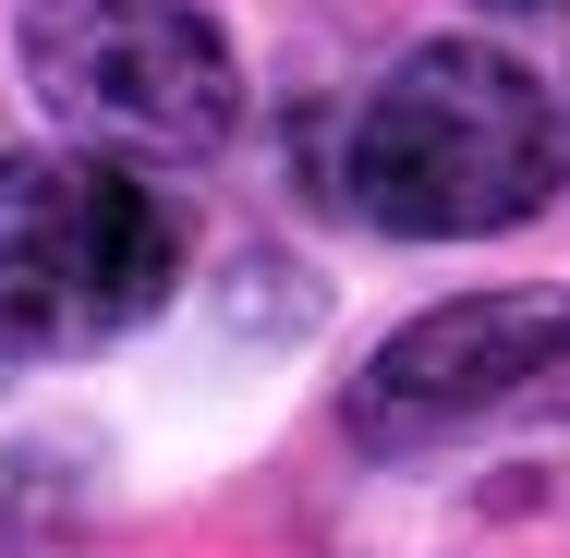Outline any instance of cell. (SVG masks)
I'll return each mask as SVG.
<instances>
[{
	"label": "cell",
	"mask_w": 570,
	"mask_h": 558,
	"mask_svg": "<svg viewBox=\"0 0 570 558\" xmlns=\"http://www.w3.org/2000/svg\"><path fill=\"white\" fill-rule=\"evenodd\" d=\"M559 170H570L559 98L485 37H413L341 110V146H328V195L389 243L522 231L559 195Z\"/></svg>",
	"instance_id": "cell-1"
},
{
	"label": "cell",
	"mask_w": 570,
	"mask_h": 558,
	"mask_svg": "<svg viewBox=\"0 0 570 558\" xmlns=\"http://www.w3.org/2000/svg\"><path fill=\"white\" fill-rule=\"evenodd\" d=\"M195 231L158 195V170L98 146H12L0 158V352L73 364L98 340L146 329L183 292Z\"/></svg>",
	"instance_id": "cell-2"
},
{
	"label": "cell",
	"mask_w": 570,
	"mask_h": 558,
	"mask_svg": "<svg viewBox=\"0 0 570 558\" xmlns=\"http://www.w3.org/2000/svg\"><path fill=\"white\" fill-rule=\"evenodd\" d=\"M12 49L37 110L134 170H195L243 121V61L207 0H24Z\"/></svg>",
	"instance_id": "cell-3"
},
{
	"label": "cell",
	"mask_w": 570,
	"mask_h": 558,
	"mask_svg": "<svg viewBox=\"0 0 570 558\" xmlns=\"http://www.w3.org/2000/svg\"><path fill=\"white\" fill-rule=\"evenodd\" d=\"M570 376V292L547 280H510V292H461V304H425L364 352L341 425L364 449H425V438H461L534 389Z\"/></svg>",
	"instance_id": "cell-4"
},
{
	"label": "cell",
	"mask_w": 570,
	"mask_h": 558,
	"mask_svg": "<svg viewBox=\"0 0 570 558\" xmlns=\"http://www.w3.org/2000/svg\"><path fill=\"white\" fill-rule=\"evenodd\" d=\"M485 12H522V25H559L570 0H485Z\"/></svg>",
	"instance_id": "cell-5"
},
{
	"label": "cell",
	"mask_w": 570,
	"mask_h": 558,
	"mask_svg": "<svg viewBox=\"0 0 570 558\" xmlns=\"http://www.w3.org/2000/svg\"><path fill=\"white\" fill-rule=\"evenodd\" d=\"M559 121H570V110H559Z\"/></svg>",
	"instance_id": "cell-6"
}]
</instances>
